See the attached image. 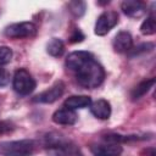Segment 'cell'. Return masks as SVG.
Listing matches in <instances>:
<instances>
[{"instance_id":"obj_18","label":"cell","mask_w":156,"mask_h":156,"mask_svg":"<svg viewBox=\"0 0 156 156\" xmlns=\"http://www.w3.org/2000/svg\"><path fill=\"white\" fill-rule=\"evenodd\" d=\"M12 58V50L9 46H0V67L7 65Z\"/></svg>"},{"instance_id":"obj_10","label":"cell","mask_w":156,"mask_h":156,"mask_svg":"<svg viewBox=\"0 0 156 156\" xmlns=\"http://www.w3.org/2000/svg\"><path fill=\"white\" fill-rule=\"evenodd\" d=\"M112 46L116 52H128L133 49V38L129 32L121 30L118 32L112 41Z\"/></svg>"},{"instance_id":"obj_2","label":"cell","mask_w":156,"mask_h":156,"mask_svg":"<svg viewBox=\"0 0 156 156\" xmlns=\"http://www.w3.org/2000/svg\"><path fill=\"white\" fill-rule=\"evenodd\" d=\"M46 150L48 156H84L76 144L57 134L46 136Z\"/></svg>"},{"instance_id":"obj_13","label":"cell","mask_w":156,"mask_h":156,"mask_svg":"<svg viewBox=\"0 0 156 156\" xmlns=\"http://www.w3.org/2000/svg\"><path fill=\"white\" fill-rule=\"evenodd\" d=\"M91 105V99L87 95H72L65 100L63 106L69 110H79V108H85Z\"/></svg>"},{"instance_id":"obj_17","label":"cell","mask_w":156,"mask_h":156,"mask_svg":"<svg viewBox=\"0 0 156 156\" xmlns=\"http://www.w3.org/2000/svg\"><path fill=\"white\" fill-rule=\"evenodd\" d=\"M68 10L74 17H80L85 12V2L84 1H71L68 2Z\"/></svg>"},{"instance_id":"obj_6","label":"cell","mask_w":156,"mask_h":156,"mask_svg":"<svg viewBox=\"0 0 156 156\" xmlns=\"http://www.w3.org/2000/svg\"><path fill=\"white\" fill-rule=\"evenodd\" d=\"M117 23H118V13L116 11H104L96 20L94 32L96 35H105Z\"/></svg>"},{"instance_id":"obj_8","label":"cell","mask_w":156,"mask_h":156,"mask_svg":"<svg viewBox=\"0 0 156 156\" xmlns=\"http://www.w3.org/2000/svg\"><path fill=\"white\" fill-rule=\"evenodd\" d=\"M91 154L94 156H121L122 155V146L117 143L105 141L101 144H93L90 146Z\"/></svg>"},{"instance_id":"obj_15","label":"cell","mask_w":156,"mask_h":156,"mask_svg":"<svg viewBox=\"0 0 156 156\" xmlns=\"http://www.w3.org/2000/svg\"><path fill=\"white\" fill-rule=\"evenodd\" d=\"M46 51L49 55H51L54 57H58L65 52V44L61 39L52 38L46 45Z\"/></svg>"},{"instance_id":"obj_21","label":"cell","mask_w":156,"mask_h":156,"mask_svg":"<svg viewBox=\"0 0 156 156\" xmlns=\"http://www.w3.org/2000/svg\"><path fill=\"white\" fill-rule=\"evenodd\" d=\"M10 126H11V124L7 123V122H1V123H0V133L11 130V127H10Z\"/></svg>"},{"instance_id":"obj_11","label":"cell","mask_w":156,"mask_h":156,"mask_svg":"<svg viewBox=\"0 0 156 156\" xmlns=\"http://www.w3.org/2000/svg\"><path fill=\"white\" fill-rule=\"evenodd\" d=\"M77 118L78 116L76 111L66 108V107L56 110L52 115V121L56 124H61V126H72L77 122Z\"/></svg>"},{"instance_id":"obj_1","label":"cell","mask_w":156,"mask_h":156,"mask_svg":"<svg viewBox=\"0 0 156 156\" xmlns=\"http://www.w3.org/2000/svg\"><path fill=\"white\" fill-rule=\"evenodd\" d=\"M66 66L76 76L77 82L87 88H98L105 79L104 67L88 51H73L66 58Z\"/></svg>"},{"instance_id":"obj_16","label":"cell","mask_w":156,"mask_h":156,"mask_svg":"<svg viewBox=\"0 0 156 156\" xmlns=\"http://www.w3.org/2000/svg\"><path fill=\"white\" fill-rule=\"evenodd\" d=\"M140 32L144 35H152V34H155V32H156V23H155L154 15H150V16H147L144 20V22L140 26Z\"/></svg>"},{"instance_id":"obj_9","label":"cell","mask_w":156,"mask_h":156,"mask_svg":"<svg viewBox=\"0 0 156 156\" xmlns=\"http://www.w3.org/2000/svg\"><path fill=\"white\" fill-rule=\"evenodd\" d=\"M121 9L127 16L132 18H140L147 11L145 2L140 0H124L121 4Z\"/></svg>"},{"instance_id":"obj_22","label":"cell","mask_w":156,"mask_h":156,"mask_svg":"<svg viewBox=\"0 0 156 156\" xmlns=\"http://www.w3.org/2000/svg\"><path fill=\"white\" fill-rule=\"evenodd\" d=\"M145 152H146V156H155V149H154V147L146 149Z\"/></svg>"},{"instance_id":"obj_4","label":"cell","mask_w":156,"mask_h":156,"mask_svg":"<svg viewBox=\"0 0 156 156\" xmlns=\"http://www.w3.org/2000/svg\"><path fill=\"white\" fill-rule=\"evenodd\" d=\"M35 87H37L35 79L27 69L20 68L15 72L12 78V88L18 95L27 96L34 91Z\"/></svg>"},{"instance_id":"obj_7","label":"cell","mask_w":156,"mask_h":156,"mask_svg":"<svg viewBox=\"0 0 156 156\" xmlns=\"http://www.w3.org/2000/svg\"><path fill=\"white\" fill-rule=\"evenodd\" d=\"M63 91H65V84L60 80V82H56L54 85H51L49 89L37 95L34 101L40 104H52L62 96Z\"/></svg>"},{"instance_id":"obj_14","label":"cell","mask_w":156,"mask_h":156,"mask_svg":"<svg viewBox=\"0 0 156 156\" xmlns=\"http://www.w3.org/2000/svg\"><path fill=\"white\" fill-rule=\"evenodd\" d=\"M155 84V78H150V79H146V80H143L140 82L132 91V98L133 100H136V99H140L141 96H144L146 93H149V90L154 87Z\"/></svg>"},{"instance_id":"obj_19","label":"cell","mask_w":156,"mask_h":156,"mask_svg":"<svg viewBox=\"0 0 156 156\" xmlns=\"http://www.w3.org/2000/svg\"><path fill=\"white\" fill-rule=\"evenodd\" d=\"M10 83V72L0 67V87H5Z\"/></svg>"},{"instance_id":"obj_12","label":"cell","mask_w":156,"mask_h":156,"mask_svg":"<svg viewBox=\"0 0 156 156\" xmlns=\"http://www.w3.org/2000/svg\"><path fill=\"white\" fill-rule=\"evenodd\" d=\"M91 113L99 119H108L111 116V105L105 99H99L89 106Z\"/></svg>"},{"instance_id":"obj_20","label":"cell","mask_w":156,"mask_h":156,"mask_svg":"<svg viewBox=\"0 0 156 156\" xmlns=\"http://www.w3.org/2000/svg\"><path fill=\"white\" fill-rule=\"evenodd\" d=\"M83 39H84L83 33H82L78 28H76L74 32H73V34L71 35V41H72V43H77V41H82Z\"/></svg>"},{"instance_id":"obj_3","label":"cell","mask_w":156,"mask_h":156,"mask_svg":"<svg viewBox=\"0 0 156 156\" xmlns=\"http://www.w3.org/2000/svg\"><path fill=\"white\" fill-rule=\"evenodd\" d=\"M35 144L30 139L11 140L0 143V156H30Z\"/></svg>"},{"instance_id":"obj_5","label":"cell","mask_w":156,"mask_h":156,"mask_svg":"<svg viewBox=\"0 0 156 156\" xmlns=\"http://www.w3.org/2000/svg\"><path fill=\"white\" fill-rule=\"evenodd\" d=\"M37 34V26L33 22L12 23L5 28V35L12 39L32 38Z\"/></svg>"}]
</instances>
